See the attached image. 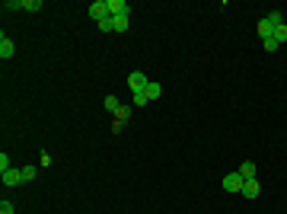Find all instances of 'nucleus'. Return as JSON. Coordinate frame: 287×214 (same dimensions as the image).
Listing matches in <instances>:
<instances>
[{"instance_id":"24","label":"nucleus","mask_w":287,"mask_h":214,"mask_svg":"<svg viewBox=\"0 0 287 214\" xmlns=\"http://www.w3.org/2000/svg\"><path fill=\"white\" fill-rule=\"evenodd\" d=\"M121 131H125V125H121V122H115V118H112V134H121Z\"/></svg>"},{"instance_id":"7","label":"nucleus","mask_w":287,"mask_h":214,"mask_svg":"<svg viewBox=\"0 0 287 214\" xmlns=\"http://www.w3.org/2000/svg\"><path fill=\"white\" fill-rule=\"evenodd\" d=\"M13 54H16V45L10 42L7 35H0V58H3V61H10Z\"/></svg>"},{"instance_id":"18","label":"nucleus","mask_w":287,"mask_h":214,"mask_svg":"<svg viewBox=\"0 0 287 214\" xmlns=\"http://www.w3.org/2000/svg\"><path fill=\"white\" fill-rule=\"evenodd\" d=\"M96 26H99L102 32H115V29H112V16H106V19H99Z\"/></svg>"},{"instance_id":"15","label":"nucleus","mask_w":287,"mask_h":214,"mask_svg":"<svg viewBox=\"0 0 287 214\" xmlns=\"http://www.w3.org/2000/svg\"><path fill=\"white\" fill-rule=\"evenodd\" d=\"M38 176V166H23V182H32Z\"/></svg>"},{"instance_id":"21","label":"nucleus","mask_w":287,"mask_h":214,"mask_svg":"<svg viewBox=\"0 0 287 214\" xmlns=\"http://www.w3.org/2000/svg\"><path fill=\"white\" fill-rule=\"evenodd\" d=\"M262 48H265V51H278V42H274V38H265Z\"/></svg>"},{"instance_id":"11","label":"nucleus","mask_w":287,"mask_h":214,"mask_svg":"<svg viewBox=\"0 0 287 214\" xmlns=\"http://www.w3.org/2000/svg\"><path fill=\"white\" fill-rule=\"evenodd\" d=\"M128 26H131L128 16H112V29L115 32H128Z\"/></svg>"},{"instance_id":"23","label":"nucleus","mask_w":287,"mask_h":214,"mask_svg":"<svg viewBox=\"0 0 287 214\" xmlns=\"http://www.w3.org/2000/svg\"><path fill=\"white\" fill-rule=\"evenodd\" d=\"M147 102H150V99H147L144 93H134V106H137V109H141V106H147Z\"/></svg>"},{"instance_id":"1","label":"nucleus","mask_w":287,"mask_h":214,"mask_svg":"<svg viewBox=\"0 0 287 214\" xmlns=\"http://www.w3.org/2000/svg\"><path fill=\"white\" fill-rule=\"evenodd\" d=\"M284 23V16H281V10H271L268 16H262L258 19V35H262V42L265 38H274V29Z\"/></svg>"},{"instance_id":"6","label":"nucleus","mask_w":287,"mask_h":214,"mask_svg":"<svg viewBox=\"0 0 287 214\" xmlns=\"http://www.w3.org/2000/svg\"><path fill=\"white\" fill-rule=\"evenodd\" d=\"M131 7L128 0H109V16H128Z\"/></svg>"},{"instance_id":"17","label":"nucleus","mask_w":287,"mask_h":214,"mask_svg":"<svg viewBox=\"0 0 287 214\" xmlns=\"http://www.w3.org/2000/svg\"><path fill=\"white\" fill-rule=\"evenodd\" d=\"M26 7V0H7L3 3V10H23Z\"/></svg>"},{"instance_id":"22","label":"nucleus","mask_w":287,"mask_h":214,"mask_svg":"<svg viewBox=\"0 0 287 214\" xmlns=\"http://www.w3.org/2000/svg\"><path fill=\"white\" fill-rule=\"evenodd\" d=\"M38 166H51V153L42 150V157H38Z\"/></svg>"},{"instance_id":"2","label":"nucleus","mask_w":287,"mask_h":214,"mask_svg":"<svg viewBox=\"0 0 287 214\" xmlns=\"http://www.w3.org/2000/svg\"><path fill=\"white\" fill-rule=\"evenodd\" d=\"M147 83H150V80H147L144 70H131V74H128V90L131 93H144V90H147Z\"/></svg>"},{"instance_id":"12","label":"nucleus","mask_w":287,"mask_h":214,"mask_svg":"<svg viewBox=\"0 0 287 214\" xmlns=\"http://www.w3.org/2000/svg\"><path fill=\"white\" fill-rule=\"evenodd\" d=\"M159 93H163V86H159V83H153V80H150V83H147V90H144V96H147V99H159Z\"/></svg>"},{"instance_id":"10","label":"nucleus","mask_w":287,"mask_h":214,"mask_svg":"<svg viewBox=\"0 0 287 214\" xmlns=\"http://www.w3.org/2000/svg\"><path fill=\"white\" fill-rule=\"evenodd\" d=\"M236 173H239L242 179H255V163H252V160H246L239 169H236Z\"/></svg>"},{"instance_id":"4","label":"nucleus","mask_w":287,"mask_h":214,"mask_svg":"<svg viewBox=\"0 0 287 214\" xmlns=\"http://www.w3.org/2000/svg\"><path fill=\"white\" fill-rule=\"evenodd\" d=\"M0 179H3V185H23V169L10 166L7 173H0Z\"/></svg>"},{"instance_id":"9","label":"nucleus","mask_w":287,"mask_h":214,"mask_svg":"<svg viewBox=\"0 0 287 214\" xmlns=\"http://www.w3.org/2000/svg\"><path fill=\"white\" fill-rule=\"evenodd\" d=\"M131 112H134V106H128V102H121V109L115 112V122H121V125H125V122L131 118Z\"/></svg>"},{"instance_id":"5","label":"nucleus","mask_w":287,"mask_h":214,"mask_svg":"<svg viewBox=\"0 0 287 214\" xmlns=\"http://www.w3.org/2000/svg\"><path fill=\"white\" fill-rule=\"evenodd\" d=\"M90 16L96 19V23H99V19H106V16H109V0H96V3H90Z\"/></svg>"},{"instance_id":"16","label":"nucleus","mask_w":287,"mask_h":214,"mask_svg":"<svg viewBox=\"0 0 287 214\" xmlns=\"http://www.w3.org/2000/svg\"><path fill=\"white\" fill-rule=\"evenodd\" d=\"M42 7H45L42 0H26V7H23V10H29V13H38Z\"/></svg>"},{"instance_id":"13","label":"nucleus","mask_w":287,"mask_h":214,"mask_svg":"<svg viewBox=\"0 0 287 214\" xmlns=\"http://www.w3.org/2000/svg\"><path fill=\"white\" fill-rule=\"evenodd\" d=\"M102 106H106V112H118V109H121V102H118V96H112V93H109V96H106V99H102Z\"/></svg>"},{"instance_id":"8","label":"nucleus","mask_w":287,"mask_h":214,"mask_svg":"<svg viewBox=\"0 0 287 214\" xmlns=\"http://www.w3.org/2000/svg\"><path fill=\"white\" fill-rule=\"evenodd\" d=\"M258 192H262L258 179H246V185H242V195H246V198H258Z\"/></svg>"},{"instance_id":"20","label":"nucleus","mask_w":287,"mask_h":214,"mask_svg":"<svg viewBox=\"0 0 287 214\" xmlns=\"http://www.w3.org/2000/svg\"><path fill=\"white\" fill-rule=\"evenodd\" d=\"M10 166H13V163H10V157H7V153H0V173H7Z\"/></svg>"},{"instance_id":"19","label":"nucleus","mask_w":287,"mask_h":214,"mask_svg":"<svg viewBox=\"0 0 287 214\" xmlns=\"http://www.w3.org/2000/svg\"><path fill=\"white\" fill-rule=\"evenodd\" d=\"M0 214H16V211H13V201H7V198L0 201Z\"/></svg>"},{"instance_id":"3","label":"nucleus","mask_w":287,"mask_h":214,"mask_svg":"<svg viewBox=\"0 0 287 214\" xmlns=\"http://www.w3.org/2000/svg\"><path fill=\"white\" fill-rule=\"evenodd\" d=\"M242 185H246V179H242L239 173H227V176H223V189L227 192H242Z\"/></svg>"},{"instance_id":"14","label":"nucleus","mask_w":287,"mask_h":214,"mask_svg":"<svg viewBox=\"0 0 287 214\" xmlns=\"http://www.w3.org/2000/svg\"><path fill=\"white\" fill-rule=\"evenodd\" d=\"M274 42H278V45H284V42H287V23H281L278 29H274Z\"/></svg>"}]
</instances>
